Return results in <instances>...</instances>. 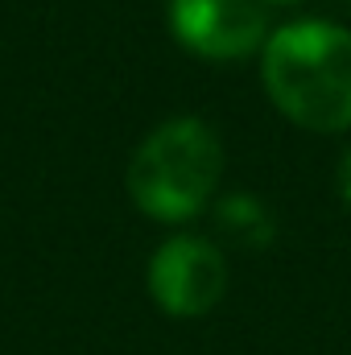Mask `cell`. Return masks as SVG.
<instances>
[{"label": "cell", "mask_w": 351, "mask_h": 355, "mask_svg": "<svg viewBox=\"0 0 351 355\" xmlns=\"http://www.w3.org/2000/svg\"><path fill=\"white\" fill-rule=\"evenodd\" d=\"M261 71L268 99L298 128H351V29L335 21H293L264 42Z\"/></svg>", "instance_id": "6da1fadb"}, {"label": "cell", "mask_w": 351, "mask_h": 355, "mask_svg": "<svg viewBox=\"0 0 351 355\" xmlns=\"http://www.w3.org/2000/svg\"><path fill=\"white\" fill-rule=\"evenodd\" d=\"M223 174V145L198 116H178L153 128L132 162L124 186L132 202L162 223H182L207 207Z\"/></svg>", "instance_id": "7a4b0ae2"}, {"label": "cell", "mask_w": 351, "mask_h": 355, "mask_svg": "<svg viewBox=\"0 0 351 355\" xmlns=\"http://www.w3.org/2000/svg\"><path fill=\"white\" fill-rule=\"evenodd\" d=\"M170 29L198 58L236 62L264 46L268 4L264 0H170Z\"/></svg>", "instance_id": "3957f363"}, {"label": "cell", "mask_w": 351, "mask_h": 355, "mask_svg": "<svg viewBox=\"0 0 351 355\" xmlns=\"http://www.w3.org/2000/svg\"><path fill=\"white\" fill-rule=\"evenodd\" d=\"M228 289V265L215 244L198 236L166 240L149 261V293L174 318H203Z\"/></svg>", "instance_id": "277c9868"}, {"label": "cell", "mask_w": 351, "mask_h": 355, "mask_svg": "<svg viewBox=\"0 0 351 355\" xmlns=\"http://www.w3.org/2000/svg\"><path fill=\"white\" fill-rule=\"evenodd\" d=\"M223 223L240 236V244H264L257 236V227L268 236V215L261 211V202H252V198H228L223 202Z\"/></svg>", "instance_id": "5b68a950"}, {"label": "cell", "mask_w": 351, "mask_h": 355, "mask_svg": "<svg viewBox=\"0 0 351 355\" xmlns=\"http://www.w3.org/2000/svg\"><path fill=\"white\" fill-rule=\"evenodd\" d=\"M339 190H343V202L351 207V149H348V157H343V170H339Z\"/></svg>", "instance_id": "8992f818"}, {"label": "cell", "mask_w": 351, "mask_h": 355, "mask_svg": "<svg viewBox=\"0 0 351 355\" xmlns=\"http://www.w3.org/2000/svg\"><path fill=\"white\" fill-rule=\"evenodd\" d=\"M264 4H289V0H264Z\"/></svg>", "instance_id": "52a82bcc"}]
</instances>
